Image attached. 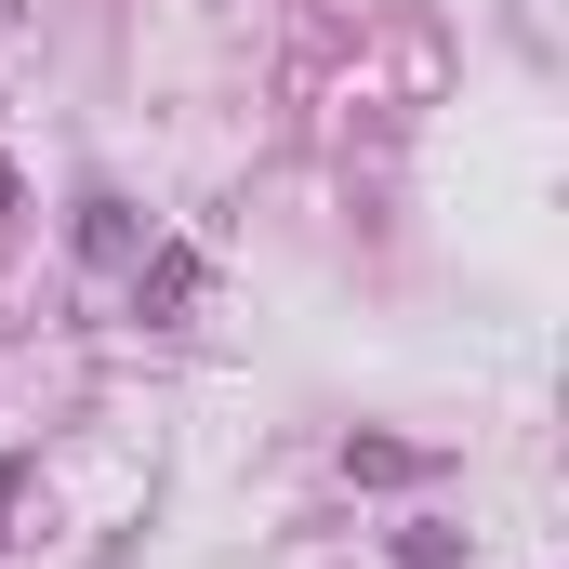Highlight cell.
<instances>
[{
    "label": "cell",
    "instance_id": "obj_2",
    "mask_svg": "<svg viewBox=\"0 0 569 569\" xmlns=\"http://www.w3.org/2000/svg\"><path fill=\"white\" fill-rule=\"evenodd\" d=\"M398 569H463V530H398Z\"/></svg>",
    "mask_w": 569,
    "mask_h": 569
},
{
    "label": "cell",
    "instance_id": "obj_3",
    "mask_svg": "<svg viewBox=\"0 0 569 569\" xmlns=\"http://www.w3.org/2000/svg\"><path fill=\"white\" fill-rule=\"evenodd\" d=\"M13 477H27V463H13V450H0V517H13Z\"/></svg>",
    "mask_w": 569,
    "mask_h": 569
},
{
    "label": "cell",
    "instance_id": "obj_1",
    "mask_svg": "<svg viewBox=\"0 0 569 569\" xmlns=\"http://www.w3.org/2000/svg\"><path fill=\"white\" fill-rule=\"evenodd\" d=\"M80 252H93V266H146V226H133V199H107V186H93V199H80Z\"/></svg>",
    "mask_w": 569,
    "mask_h": 569
}]
</instances>
